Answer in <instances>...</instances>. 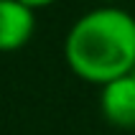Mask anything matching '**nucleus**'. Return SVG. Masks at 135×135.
I'll use <instances>...</instances> for the list:
<instances>
[{
	"mask_svg": "<svg viewBox=\"0 0 135 135\" xmlns=\"http://www.w3.org/2000/svg\"><path fill=\"white\" fill-rule=\"evenodd\" d=\"M21 3H26L28 8H46V5H54V3H59V0H21Z\"/></svg>",
	"mask_w": 135,
	"mask_h": 135,
	"instance_id": "20e7f679",
	"label": "nucleus"
},
{
	"mask_svg": "<svg viewBox=\"0 0 135 135\" xmlns=\"http://www.w3.org/2000/svg\"><path fill=\"white\" fill-rule=\"evenodd\" d=\"M64 61L87 84H105L135 69V18L117 5L79 15L64 38Z\"/></svg>",
	"mask_w": 135,
	"mask_h": 135,
	"instance_id": "f257e3e1",
	"label": "nucleus"
},
{
	"mask_svg": "<svg viewBox=\"0 0 135 135\" xmlns=\"http://www.w3.org/2000/svg\"><path fill=\"white\" fill-rule=\"evenodd\" d=\"M99 112L112 128L135 130V76L125 74L99 92Z\"/></svg>",
	"mask_w": 135,
	"mask_h": 135,
	"instance_id": "f03ea898",
	"label": "nucleus"
},
{
	"mask_svg": "<svg viewBox=\"0 0 135 135\" xmlns=\"http://www.w3.org/2000/svg\"><path fill=\"white\" fill-rule=\"evenodd\" d=\"M99 3H105V5H115V3H120V0H99Z\"/></svg>",
	"mask_w": 135,
	"mask_h": 135,
	"instance_id": "39448f33",
	"label": "nucleus"
},
{
	"mask_svg": "<svg viewBox=\"0 0 135 135\" xmlns=\"http://www.w3.org/2000/svg\"><path fill=\"white\" fill-rule=\"evenodd\" d=\"M36 10L21 0H0V51H18L33 38Z\"/></svg>",
	"mask_w": 135,
	"mask_h": 135,
	"instance_id": "7ed1b4c3",
	"label": "nucleus"
},
{
	"mask_svg": "<svg viewBox=\"0 0 135 135\" xmlns=\"http://www.w3.org/2000/svg\"><path fill=\"white\" fill-rule=\"evenodd\" d=\"M130 74H133V76H135V69H133V71H130Z\"/></svg>",
	"mask_w": 135,
	"mask_h": 135,
	"instance_id": "423d86ee",
	"label": "nucleus"
}]
</instances>
